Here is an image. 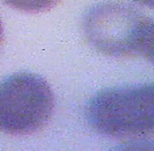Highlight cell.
I'll list each match as a JSON object with an SVG mask.
<instances>
[{
    "mask_svg": "<svg viewBox=\"0 0 154 151\" xmlns=\"http://www.w3.org/2000/svg\"><path fill=\"white\" fill-rule=\"evenodd\" d=\"M86 118L93 129L104 134L154 133V84L102 90L88 102Z\"/></svg>",
    "mask_w": 154,
    "mask_h": 151,
    "instance_id": "6da1fadb",
    "label": "cell"
},
{
    "mask_svg": "<svg viewBox=\"0 0 154 151\" xmlns=\"http://www.w3.org/2000/svg\"><path fill=\"white\" fill-rule=\"evenodd\" d=\"M54 109L48 84L39 76L21 72L0 84V130L8 134H27L41 129Z\"/></svg>",
    "mask_w": 154,
    "mask_h": 151,
    "instance_id": "7a4b0ae2",
    "label": "cell"
},
{
    "mask_svg": "<svg viewBox=\"0 0 154 151\" xmlns=\"http://www.w3.org/2000/svg\"><path fill=\"white\" fill-rule=\"evenodd\" d=\"M146 17L136 8L118 1L93 6L84 18L87 41L108 56H127L138 51L148 25Z\"/></svg>",
    "mask_w": 154,
    "mask_h": 151,
    "instance_id": "3957f363",
    "label": "cell"
},
{
    "mask_svg": "<svg viewBox=\"0 0 154 151\" xmlns=\"http://www.w3.org/2000/svg\"><path fill=\"white\" fill-rule=\"evenodd\" d=\"M6 4L26 12H40L54 6L59 0H3Z\"/></svg>",
    "mask_w": 154,
    "mask_h": 151,
    "instance_id": "277c9868",
    "label": "cell"
},
{
    "mask_svg": "<svg viewBox=\"0 0 154 151\" xmlns=\"http://www.w3.org/2000/svg\"><path fill=\"white\" fill-rule=\"evenodd\" d=\"M140 51H142L148 59L154 62V22L147 25Z\"/></svg>",
    "mask_w": 154,
    "mask_h": 151,
    "instance_id": "5b68a950",
    "label": "cell"
},
{
    "mask_svg": "<svg viewBox=\"0 0 154 151\" xmlns=\"http://www.w3.org/2000/svg\"><path fill=\"white\" fill-rule=\"evenodd\" d=\"M135 1L140 2V3L144 4V5L150 6V8H154V0H135Z\"/></svg>",
    "mask_w": 154,
    "mask_h": 151,
    "instance_id": "8992f818",
    "label": "cell"
},
{
    "mask_svg": "<svg viewBox=\"0 0 154 151\" xmlns=\"http://www.w3.org/2000/svg\"><path fill=\"white\" fill-rule=\"evenodd\" d=\"M0 34H1V29H0Z\"/></svg>",
    "mask_w": 154,
    "mask_h": 151,
    "instance_id": "52a82bcc",
    "label": "cell"
}]
</instances>
